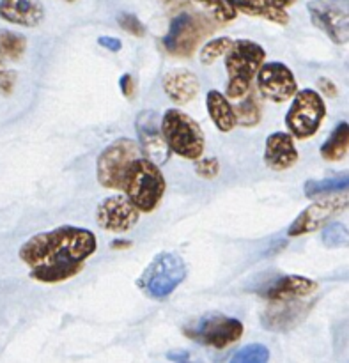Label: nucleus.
<instances>
[{
    "mask_svg": "<svg viewBox=\"0 0 349 363\" xmlns=\"http://www.w3.org/2000/svg\"><path fill=\"white\" fill-rule=\"evenodd\" d=\"M98 241L92 230L84 227L60 225L31 236L20 247L21 262L32 280L60 284L77 277L85 262L94 255Z\"/></svg>",
    "mask_w": 349,
    "mask_h": 363,
    "instance_id": "obj_1",
    "label": "nucleus"
},
{
    "mask_svg": "<svg viewBox=\"0 0 349 363\" xmlns=\"http://www.w3.org/2000/svg\"><path fill=\"white\" fill-rule=\"evenodd\" d=\"M165 188V177L160 167L145 156H138L128 167L121 190L138 211L153 213L162 202Z\"/></svg>",
    "mask_w": 349,
    "mask_h": 363,
    "instance_id": "obj_2",
    "label": "nucleus"
},
{
    "mask_svg": "<svg viewBox=\"0 0 349 363\" xmlns=\"http://www.w3.org/2000/svg\"><path fill=\"white\" fill-rule=\"evenodd\" d=\"M266 60V52L259 43L250 39H236L226 53V69L229 82L226 96L229 99H240L250 91L259 67Z\"/></svg>",
    "mask_w": 349,
    "mask_h": 363,
    "instance_id": "obj_3",
    "label": "nucleus"
},
{
    "mask_svg": "<svg viewBox=\"0 0 349 363\" xmlns=\"http://www.w3.org/2000/svg\"><path fill=\"white\" fill-rule=\"evenodd\" d=\"M187 279V262L176 252H162L156 255L138 279L137 286L148 298L163 301Z\"/></svg>",
    "mask_w": 349,
    "mask_h": 363,
    "instance_id": "obj_4",
    "label": "nucleus"
},
{
    "mask_svg": "<svg viewBox=\"0 0 349 363\" xmlns=\"http://www.w3.org/2000/svg\"><path fill=\"white\" fill-rule=\"evenodd\" d=\"M160 126L170 152L192 162L204 155V131L187 112L179 108H169L160 119Z\"/></svg>",
    "mask_w": 349,
    "mask_h": 363,
    "instance_id": "obj_5",
    "label": "nucleus"
},
{
    "mask_svg": "<svg viewBox=\"0 0 349 363\" xmlns=\"http://www.w3.org/2000/svg\"><path fill=\"white\" fill-rule=\"evenodd\" d=\"M215 32V20L199 13H179L172 18L163 46L170 55L192 57L204 38Z\"/></svg>",
    "mask_w": 349,
    "mask_h": 363,
    "instance_id": "obj_6",
    "label": "nucleus"
},
{
    "mask_svg": "<svg viewBox=\"0 0 349 363\" xmlns=\"http://www.w3.org/2000/svg\"><path fill=\"white\" fill-rule=\"evenodd\" d=\"M245 332V326L240 319L229 318L220 312H209L194 319L183 328L187 339L201 344V346L223 350V347L233 346L234 342L241 339Z\"/></svg>",
    "mask_w": 349,
    "mask_h": 363,
    "instance_id": "obj_7",
    "label": "nucleus"
},
{
    "mask_svg": "<svg viewBox=\"0 0 349 363\" xmlns=\"http://www.w3.org/2000/svg\"><path fill=\"white\" fill-rule=\"evenodd\" d=\"M289 110L286 113L287 131L298 140L314 137L326 117V103L314 89H301L293 96Z\"/></svg>",
    "mask_w": 349,
    "mask_h": 363,
    "instance_id": "obj_8",
    "label": "nucleus"
},
{
    "mask_svg": "<svg viewBox=\"0 0 349 363\" xmlns=\"http://www.w3.org/2000/svg\"><path fill=\"white\" fill-rule=\"evenodd\" d=\"M138 156H142V151L137 142L131 138H117L99 152L98 162H96L98 183L106 190H121L128 167Z\"/></svg>",
    "mask_w": 349,
    "mask_h": 363,
    "instance_id": "obj_9",
    "label": "nucleus"
},
{
    "mask_svg": "<svg viewBox=\"0 0 349 363\" xmlns=\"http://www.w3.org/2000/svg\"><path fill=\"white\" fill-rule=\"evenodd\" d=\"M309 16L314 27L325 32L336 45H346L349 38V0H311Z\"/></svg>",
    "mask_w": 349,
    "mask_h": 363,
    "instance_id": "obj_10",
    "label": "nucleus"
},
{
    "mask_svg": "<svg viewBox=\"0 0 349 363\" xmlns=\"http://www.w3.org/2000/svg\"><path fill=\"white\" fill-rule=\"evenodd\" d=\"M348 208V195L346 191H337V195H328L323 201L314 202V204L309 206L307 209L300 213V215L294 218V222L291 223V227L287 229V236L289 238H298L305 236V234L316 233L318 229H321L323 225L330 222L336 215H339L340 211Z\"/></svg>",
    "mask_w": 349,
    "mask_h": 363,
    "instance_id": "obj_11",
    "label": "nucleus"
},
{
    "mask_svg": "<svg viewBox=\"0 0 349 363\" xmlns=\"http://www.w3.org/2000/svg\"><path fill=\"white\" fill-rule=\"evenodd\" d=\"M257 89L273 103H286L297 94L298 82L294 73L284 62H262L257 71Z\"/></svg>",
    "mask_w": 349,
    "mask_h": 363,
    "instance_id": "obj_12",
    "label": "nucleus"
},
{
    "mask_svg": "<svg viewBox=\"0 0 349 363\" xmlns=\"http://www.w3.org/2000/svg\"><path fill=\"white\" fill-rule=\"evenodd\" d=\"M138 135V147L145 158L156 165H165L170 158V149L160 126V117L155 110H142L135 121Z\"/></svg>",
    "mask_w": 349,
    "mask_h": 363,
    "instance_id": "obj_13",
    "label": "nucleus"
},
{
    "mask_svg": "<svg viewBox=\"0 0 349 363\" xmlns=\"http://www.w3.org/2000/svg\"><path fill=\"white\" fill-rule=\"evenodd\" d=\"M138 220L140 211L131 204L126 195H112L99 202L96 209V223L109 233H128L137 225Z\"/></svg>",
    "mask_w": 349,
    "mask_h": 363,
    "instance_id": "obj_14",
    "label": "nucleus"
},
{
    "mask_svg": "<svg viewBox=\"0 0 349 363\" xmlns=\"http://www.w3.org/2000/svg\"><path fill=\"white\" fill-rule=\"evenodd\" d=\"M312 307L314 303L304 301V298L301 300L272 301V305L261 314V325L268 332H287L300 325L307 318Z\"/></svg>",
    "mask_w": 349,
    "mask_h": 363,
    "instance_id": "obj_15",
    "label": "nucleus"
},
{
    "mask_svg": "<svg viewBox=\"0 0 349 363\" xmlns=\"http://www.w3.org/2000/svg\"><path fill=\"white\" fill-rule=\"evenodd\" d=\"M318 284L304 275H280L257 287V294L268 301L301 300L316 293Z\"/></svg>",
    "mask_w": 349,
    "mask_h": 363,
    "instance_id": "obj_16",
    "label": "nucleus"
},
{
    "mask_svg": "<svg viewBox=\"0 0 349 363\" xmlns=\"http://www.w3.org/2000/svg\"><path fill=\"white\" fill-rule=\"evenodd\" d=\"M300 160L297 145H294V137L289 131H275L266 138L265 144V163L268 169L282 172L294 167Z\"/></svg>",
    "mask_w": 349,
    "mask_h": 363,
    "instance_id": "obj_17",
    "label": "nucleus"
},
{
    "mask_svg": "<svg viewBox=\"0 0 349 363\" xmlns=\"http://www.w3.org/2000/svg\"><path fill=\"white\" fill-rule=\"evenodd\" d=\"M0 18L20 27H38L45 20L39 0H0Z\"/></svg>",
    "mask_w": 349,
    "mask_h": 363,
    "instance_id": "obj_18",
    "label": "nucleus"
},
{
    "mask_svg": "<svg viewBox=\"0 0 349 363\" xmlns=\"http://www.w3.org/2000/svg\"><path fill=\"white\" fill-rule=\"evenodd\" d=\"M199 89H201V84H199L197 74L184 67L169 71L163 77V91L169 96V99H172L177 105H187L192 99L197 98Z\"/></svg>",
    "mask_w": 349,
    "mask_h": 363,
    "instance_id": "obj_19",
    "label": "nucleus"
},
{
    "mask_svg": "<svg viewBox=\"0 0 349 363\" xmlns=\"http://www.w3.org/2000/svg\"><path fill=\"white\" fill-rule=\"evenodd\" d=\"M206 108H208L209 119L215 123L222 133H229L238 126L234 106L231 105L229 98L218 91H209L206 94Z\"/></svg>",
    "mask_w": 349,
    "mask_h": 363,
    "instance_id": "obj_20",
    "label": "nucleus"
},
{
    "mask_svg": "<svg viewBox=\"0 0 349 363\" xmlns=\"http://www.w3.org/2000/svg\"><path fill=\"white\" fill-rule=\"evenodd\" d=\"M229 2L233 4L238 13L241 11L245 14H250V16L265 18V20L277 25L289 23V13L284 7L275 6L272 0H229Z\"/></svg>",
    "mask_w": 349,
    "mask_h": 363,
    "instance_id": "obj_21",
    "label": "nucleus"
},
{
    "mask_svg": "<svg viewBox=\"0 0 349 363\" xmlns=\"http://www.w3.org/2000/svg\"><path fill=\"white\" fill-rule=\"evenodd\" d=\"M349 147V126L346 121L337 124L333 128V131L330 133V137L326 138L325 144L321 145L319 152H321V158L326 162H340L344 156L348 155Z\"/></svg>",
    "mask_w": 349,
    "mask_h": 363,
    "instance_id": "obj_22",
    "label": "nucleus"
},
{
    "mask_svg": "<svg viewBox=\"0 0 349 363\" xmlns=\"http://www.w3.org/2000/svg\"><path fill=\"white\" fill-rule=\"evenodd\" d=\"M234 113H236L238 124H241V126L252 128L259 124V121H261V103H259L257 96L248 91L243 96V101L234 106Z\"/></svg>",
    "mask_w": 349,
    "mask_h": 363,
    "instance_id": "obj_23",
    "label": "nucleus"
},
{
    "mask_svg": "<svg viewBox=\"0 0 349 363\" xmlns=\"http://www.w3.org/2000/svg\"><path fill=\"white\" fill-rule=\"evenodd\" d=\"M27 50V39L18 32L0 28V55L4 59L20 60Z\"/></svg>",
    "mask_w": 349,
    "mask_h": 363,
    "instance_id": "obj_24",
    "label": "nucleus"
},
{
    "mask_svg": "<svg viewBox=\"0 0 349 363\" xmlns=\"http://www.w3.org/2000/svg\"><path fill=\"white\" fill-rule=\"evenodd\" d=\"M305 195L309 199L319 197L326 194H337V191H348V176L344 174L343 177H328V179H309L304 186Z\"/></svg>",
    "mask_w": 349,
    "mask_h": 363,
    "instance_id": "obj_25",
    "label": "nucleus"
},
{
    "mask_svg": "<svg viewBox=\"0 0 349 363\" xmlns=\"http://www.w3.org/2000/svg\"><path fill=\"white\" fill-rule=\"evenodd\" d=\"M231 45H233V39L231 38L211 39V41H208L201 48V55H199L201 57V62L204 64V66H211V64L216 62L220 57L226 55L227 50L231 48Z\"/></svg>",
    "mask_w": 349,
    "mask_h": 363,
    "instance_id": "obj_26",
    "label": "nucleus"
},
{
    "mask_svg": "<svg viewBox=\"0 0 349 363\" xmlns=\"http://www.w3.org/2000/svg\"><path fill=\"white\" fill-rule=\"evenodd\" d=\"M270 360V351L265 344H248L233 357V363H266Z\"/></svg>",
    "mask_w": 349,
    "mask_h": 363,
    "instance_id": "obj_27",
    "label": "nucleus"
},
{
    "mask_svg": "<svg viewBox=\"0 0 349 363\" xmlns=\"http://www.w3.org/2000/svg\"><path fill=\"white\" fill-rule=\"evenodd\" d=\"M323 245L326 248H340L348 245V229L339 222H332L325 227L321 236Z\"/></svg>",
    "mask_w": 349,
    "mask_h": 363,
    "instance_id": "obj_28",
    "label": "nucleus"
},
{
    "mask_svg": "<svg viewBox=\"0 0 349 363\" xmlns=\"http://www.w3.org/2000/svg\"><path fill=\"white\" fill-rule=\"evenodd\" d=\"M195 2L202 4L204 7H208L215 18L222 23H229V21L236 20L238 16V11L234 9L233 4L229 0H195Z\"/></svg>",
    "mask_w": 349,
    "mask_h": 363,
    "instance_id": "obj_29",
    "label": "nucleus"
},
{
    "mask_svg": "<svg viewBox=\"0 0 349 363\" xmlns=\"http://www.w3.org/2000/svg\"><path fill=\"white\" fill-rule=\"evenodd\" d=\"M117 21H119V25L123 30L130 32V34L135 35V38H144L145 27H144V23H142V21L135 16V14L121 13L119 18H117Z\"/></svg>",
    "mask_w": 349,
    "mask_h": 363,
    "instance_id": "obj_30",
    "label": "nucleus"
},
{
    "mask_svg": "<svg viewBox=\"0 0 349 363\" xmlns=\"http://www.w3.org/2000/svg\"><path fill=\"white\" fill-rule=\"evenodd\" d=\"M195 172L204 179H215L220 172L218 160L216 158H199L195 160Z\"/></svg>",
    "mask_w": 349,
    "mask_h": 363,
    "instance_id": "obj_31",
    "label": "nucleus"
},
{
    "mask_svg": "<svg viewBox=\"0 0 349 363\" xmlns=\"http://www.w3.org/2000/svg\"><path fill=\"white\" fill-rule=\"evenodd\" d=\"M98 45L113 53L121 52V48H123V41L117 38H112V35H101V38H98Z\"/></svg>",
    "mask_w": 349,
    "mask_h": 363,
    "instance_id": "obj_32",
    "label": "nucleus"
},
{
    "mask_svg": "<svg viewBox=\"0 0 349 363\" xmlns=\"http://www.w3.org/2000/svg\"><path fill=\"white\" fill-rule=\"evenodd\" d=\"M119 87L123 91L124 98L131 99L135 96V80L130 73H124L119 80Z\"/></svg>",
    "mask_w": 349,
    "mask_h": 363,
    "instance_id": "obj_33",
    "label": "nucleus"
},
{
    "mask_svg": "<svg viewBox=\"0 0 349 363\" xmlns=\"http://www.w3.org/2000/svg\"><path fill=\"white\" fill-rule=\"evenodd\" d=\"M318 87L319 91H321V94L328 96V98H337V94H339V89H337V85L333 84L330 78H325V77L319 78Z\"/></svg>",
    "mask_w": 349,
    "mask_h": 363,
    "instance_id": "obj_34",
    "label": "nucleus"
},
{
    "mask_svg": "<svg viewBox=\"0 0 349 363\" xmlns=\"http://www.w3.org/2000/svg\"><path fill=\"white\" fill-rule=\"evenodd\" d=\"M162 4L169 11H183V9H187L188 4H190V0H162Z\"/></svg>",
    "mask_w": 349,
    "mask_h": 363,
    "instance_id": "obj_35",
    "label": "nucleus"
},
{
    "mask_svg": "<svg viewBox=\"0 0 349 363\" xmlns=\"http://www.w3.org/2000/svg\"><path fill=\"white\" fill-rule=\"evenodd\" d=\"M110 247L116 248V250H121V248L131 247V243H130V241H124V240H116V241H112V243H110Z\"/></svg>",
    "mask_w": 349,
    "mask_h": 363,
    "instance_id": "obj_36",
    "label": "nucleus"
},
{
    "mask_svg": "<svg viewBox=\"0 0 349 363\" xmlns=\"http://www.w3.org/2000/svg\"><path fill=\"white\" fill-rule=\"evenodd\" d=\"M169 358H170V360H187L188 353H183V354H172V353H170Z\"/></svg>",
    "mask_w": 349,
    "mask_h": 363,
    "instance_id": "obj_37",
    "label": "nucleus"
},
{
    "mask_svg": "<svg viewBox=\"0 0 349 363\" xmlns=\"http://www.w3.org/2000/svg\"><path fill=\"white\" fill-rule=\"evenodd\" d=\"M6 64H4V57L2 55H0V77H2V74L4 73H6Z\"/></svg>",
    "mask_w": 349,
    "mask_h": 363,
    "instance_id": "obj_38",
    "label": "nucleus"
},
{
    "mask_svg": "<svg viewBox=\"0 0 349 363\" xmlns=\"http://www.w3.org/2000/svg\"><path fill=\"white\" fill-rule=\"evenodd\" d=\"M64 2H67V4H71V2H77V0H64Z\"/></svg>",
    "mask_w": 349,
    "mask_h": 363,
    "instance_id": "obj_39",
    "label": "nucleus"
}]
</instances>
